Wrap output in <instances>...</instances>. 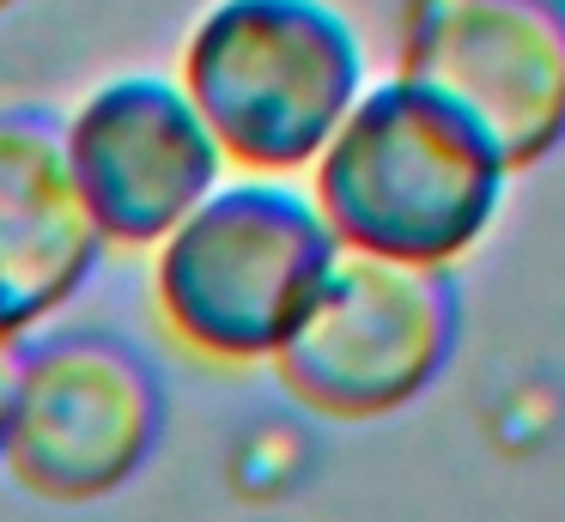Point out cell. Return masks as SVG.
<instances>
[{
	"label": "cell",
	"instance_id": "3",
	"mask_svg": "<svg viewBox=\"0 0 565 522\" xmlns=\"http://www.w3.org/2000/svg\"><path fill=\"white\" fill-rule=\"evenodd\" d=\"M334 237L310 194L280 182L213 189L152 262V303L164 334L213 364H274L298 316L310 310Z\"/></svg>",
	"mask_w": 565,
	"mask_h": 522
},
{
	"label": "cell",
	"instance_id": "5",
	"mask_svg": "<svg viewBox=\"0 0 565 522\" xmlns=\"http://www.w3.org/2000/svg\"><path fill=\"white\" fill-rule=\"evenodd\" d=\"M395 79L516 177L565 146V0H402Z\"/></svg>",
	"mask_w": 565,
	"mask_h": 522
},
{
	"label": "cell",
	"instance_id": "8",
	"mask_svg": "<svg viewBox=\"0 0 565 522\" xmlns=\"http://www.w3.org/2000/svg\"><path fill=\"white\" fill-rule=\"evenodd\" d=\"M104 237L74 189L62 128L0 116V340H25L92 279Z\"/></svg>",
	"mask_w": 565,
	"mask_h": 522
},
{
	"label": "cell",
	"instance_id": "7",
	"mask_svg": "<svg viewBox=\"0 0 565 522\" xmlns=\"http://www.w3.org/2000/svg\"><path fill=\"white\" fill-rule=\"evenodd\" d=\"M62 152L92 225L116 249H159L225 177V158L177 79L122 73L67 116Z\"/></svg>",
	"mask_w": 565,
	"mask_h": 522
},
{
	"label": "cell",
	"instance_id": "1",
	"mask_svg": "<svg viewBox=\"0 0 565 522\" xmlns=\"http://www.w3.org/2000/svg\"><path fill=\"white\" fill-rule=\"evenodd\" d=\"M511 170L426 92L365 85L310 164V206L334 249L450 274L492 231Z\"/></svg>",
	"mask_w": 565,
	"mask_h": 522
},
{
	"label": "cell",
	"instance_id": "4",
	"mask_svg": "<svg viewBox=\"0 0 565 522\" xmlns=\"http://www.w3.org/2000/svg\"><path fill=\"white\" fill-rule=\"evenodd\" d=\"M462 328L456 279L438 267L334 249L310 310L274 352V376L329 419H383L444 376Z\"/></svg>",
	"mask_w": 565,
	"mask_h": 522
},
{
	"label": "cell",
	"instance_id": "6",
	"mask_svg": "<svg viewBox=\"0 0 565 522\" xmlns=\"http://www.w3.org/2000/svg\"><path fill=\"white\" fill-rule=\"evenodd\" d=\"M164 432L159 376L104 334H55L19 352L0 468L50 504H92L140 473Z\"/></svg>",
	"mask_w": 565,
	"mask_h": 522
},
{
	"label": "cell",
	"instance_id": "9",
	"mask_svg": "<svg viewBox=\"0 0 565 522\" xmlns=\"http://www.w3.org/2000/svg\"><path fill=\"white\" fill-rule=\"evenodd\" d=\"M13 383H19V347L0 340V437H7V413H13Z\"/></svg>",
	"mask_w": 565,
	"mask_h": 522
},
{
	"label": "cell",
	"instance_id": "2",
	"mask_svg": "<svg viewBox=\"0 0 565 522\" xmlns=\"http://www.w3.org/2000/svg\"><path fill=\"white\" fill-rule=\"evenodd\" d=\"M177 92L225 164L256 182L292 177L365 97V49L329 0H213L183 43Z\"/></svg>",
	"mask_w": 565,
	"mask_h": 522
},
{
	"label": "cell",
	"instance_id": "10",
	"mask_svg": "<svg viewBox=\"0 0 565 522\" xmlns=\"http://www.w3.org/2000/svg\"><path fill=\"white\" fill-rule=\"evenodd\" d=\"M7 7H13V0H0V12H7Z\"/></svg>",
	"mask_w": 565,
	"mask_h": 522
}]
</instances>
